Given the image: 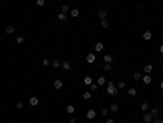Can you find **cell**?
Masks as SVG:
<instances>
[{
  "label": "cell",
  "instance_id": "836d02e7",
  "mask_svg": "<svg viewBox=\"0 0 163 123\" xmlns=\"http://www.w3.org/2000/svg\"><path fill=\"white\" fill-rule=\"evenodd\" d=\"M16 108L21 110V108H23V102H16Z\"/></svg>",
  "mask_w": 163,
  "mask_h": 123
},
{
  "label": "cell",
  "instance_id": "52a82bcc",
  "mask_svg": "<svg viewBox=\"0 0 163 123\" xmlns=\"http://www.w3.org/2000/svg\"><path fill=\"white\" fill-rule=\"evenodd\" d=\"M95 117H96V112H95L93 108H90V110L86 112V118H88V120H95Z\"/></svg>",
  "mask_w": 163,
  "mask_h": 123
},
{
  "label": "cell",
  "instance_id": "4316f807",
  "mask_svg": "<svg viewBox=\"0 0 163 123\" xmlns=\"http://www.w3.org/2000/svg\"><path fill=\"white\" fill-rule=\"evenodd\" d=\"M127 94H129L131 97H136V95H137V90H136V89H129Z\"/></svg>",
  "mask_w": 163,
  "mask_h": 123
},
{
  "label": "cell",
  "instance_id": "ee69618b",
  "mask_svg": "<svg viewBox=\"0 0 163 123\" xmlns=\"http://www.w3.org/2000/svg\"><path fill=\"white\" fill-rule=\"evenodd\" d=\"M162 40H163V36H162Z\"/></svg>",
  "mask_w": 163,
  "mask_h": 123
},
{
  "label": "cell",
  "instance_id": "ffe728a7",
  "mask_svg": "<svg viewBox=\"0 0 163 123\" xmlns=\"http://www.w3.org/2000/svg\"><path fill=\"white\" fill-rule=\"evenodd\" d=\"M70 15L74 16V18H77V16L80 15V10H78V8H74V10H70Z\"/></svg>",
  "mask_w": 163,
  "mask_h": 123
},
{
  "label": "cell",
  "instance_id": "b9f144b4",
  "mask_svg": "<svg viewBox=\"0 0 163 123\" xmlns=\"http://www.w3.org/2000/svg\"><path fill=\"white\" fill-rule=\"evenodd\" d=\"M124 123H131V122H124Z\"/></svg>",
  "mask_w": 163,
  "mask_h": 123
},
{
  "label": "cell",
  "instance_id": "d6986e66",
  "mask_svg": "<svg viewBox=\"0 0 163 123\" xmlns=\"http://www.w3.org/2000/svg\"><path fill=\"white\" fill-rule=\"evenodd\" d=\"M51 66L54 69H57V67H60V61H57V59H54V61H51Z\"/></svg>",
  "mask_w": 163,
  "mask_h": 123
},
{
  "label": "cell",
  "instance_id": "484cf974",
  "mask_svg": "<svg viewBox=\"0 0 163 123\" xmlns=\"http://www.w3.org/2000/svg\"><path fill=\"white\" fill-rule=\"evenodd\" d=\"M147 108H148V102H142V105H140V110H142V112H147Z\"/></svg>",
  "mask_w": 163,
  "mask_h": 123
},
{
  "label": "cell",
  "instance_id": "603a6c76",
  "mask_svg": "<svg viewBox=\"0 0 163 123\" xmlns=\"http://www.w3.org/2000/svg\"><path fill=\"white\" fill-rule=\"evenodd\" d=\"M13 31H15V28H13L12 26V25H8V26L7 28H5V33H7V35H12V33Z\"/></svg>",
  "mask_w": 163,
  "mask_h": 123
},
{
  "label": "cell",
  "instance_id": "74e56055",
  "mask_svg": "<svg viewBox=\"0 0 163 123\" xmlns=\"http://www.w3.org/2000/svg\"><path fill=\"white\" fill-rule=\"evenodd\" d=\"M106 123H116V122H114V118H108V120H106Z\"/></svg>",
  "mask_w": 163,
  "mask_h": 123
},
{
  "label": "cell",
  "instance_id": "83f0119b",
  "mask_svg": "<svg viewBox=\"0 0 163 123\" xmlns=\"http://www.w3.org/2000/svg\"><path fill=\"white\" fill-rule=\"evenodd\" d=\"M158 107H153V108H152V115H153V117H158Z\"/></svg>",
  "mask_w": 163,
  "mask_h": 123
},
{
  "label": "cell",
  "instance_id": "2e32d148",
  "mask_svg": "<svg viewBox=\"0 0 163 123\" xmlns=\"http://www.w3.org/2000/svg\"><path fill=\"white\" fill-rule=\"evenodd\" d=\"M82 97H83V100H90V99H91V92H90V90H85L83 94H82Z\"/></svg>",
  "mask_w": 163,
  "mask_h": 123
},
{
  "label": "cell",
  "instance_id": "f546056e",
  "mask_svg": "<svg viewBox=\"0 0 163 123\" xmlns=\"http://www.w3.org/2000/svg\"><path fill=\"white\" fill-rule=\"evenodd\" d=\"M16 43H18V44H23L25 43V38H23V36H16Z\"/></svg>",
  "mask_w": 163,
  "mask_h": 123
},
{
  "label": "cell",
  "instance_id": "8992f818",
  "mask_svg": "<svg viewBox=\"0 0 163 123\" xmlns=\"http://www.w3.org/2000/svg\"><path fill=\"white\" fill-rule=\"evenodd\" d=\"M98 16H100V20H105L106 16H108V10L106 8H101L100 12H98Z\"/></svg>",
  "mask_w": 163,
  "mask_h": 123
},
{
  "label": "cell",
  "instance_id": "7bdbcfd3",
  "mask_svg": "<svg viewBox=\"0 0 163 123\" xmlns=\"http://www.w3.org/2000/svg\"><path fill=\"white\" fill-rule=\"evenodd\" d=\"M147 123H153V122H147Z\"/></svg>",
  "mask_w": 163,
  "mask_h": 123
},
{
  "label": "cell",
  "instance_id": "30bf717a",
  "mask_svg": "<svg viewBox=\"0 0 163 123\" xmlns=\"http://www.w3.org/2000/svg\"><path fill=\"white\" fill-rule=\"evenodd\" d=\"M152 71H153V66H152V64H145V66H144V72H145V74H152Z\"/></svg>",
  "mask_w": 163,
  "mask_h": 123
},
{
  "label": "cell",
  "instance_id": "d4e9b609",
  "mask_svg": "<svg viewBox=\"0 0 163 123\" xmlns=\"http://www.w3.org/2000/svg\"><path fill=\"white\" fill-rule=\"evenodd\" d=\"M60 12H62V13H67V12H69V5H67V3L60 5Z\"/></svg>",
  "mask_w": 163,
  "mask_h": 123
},
{
  "label": "cell",
  "instance_id": "6da1fadb",
  "mask_svg": "<svg viewBox=\"0 0 163 123\" xmlns=\"http://www.w3.org/2000/svg\"><path fill=\"white\" fill-rule=\"evenodd\" d=\"M106 92H108V95L114 97V95H117V92H119V90H117V87L114 85L113 82H109V84H108V89H106Z\"/></svg>",
  "mask_w": 163,
  "mask_h": 123
},
{
  "label": "cell",
  "instance_id": "44dd1931",
  "mask_svg": "<svg viewBox=\"0 0 163 123\" xmlns=\"http://www.w3.org/2000/svg\"><path fill=\"white\" fill-rule=\"evenodd\" d=\"M83 84H85V85H90V84H93V79H91L90 75H86L85 79H83Z\"/></svg>",
  "mask_w": 163,
  "mask_h": 123
},
{
  "label": "cell",
  "instance_id": "9c48e42d",
  "mask_svg": "<svg viewBox=\"0 0 163 123\" xmlns=\"http://www.w3.org/2000/svg\"><path fill=\"white\" fill-rule=\"evenodd\" d=\"M29 105H31V107H38V105H39L38 97H31V99H29Z\"/></svg>",
  "mask_w": 163,
  "mask_h": 123
},
{
  "label": "cell",
  "instance_id": "ab89813d",
  "mask_svg": "<svg viewBox=\"0 0 163 123\" xmlns=\"http://www.w3.org/2000/svg\"><path fill=\"white\" fill-rule=\"evenodd\" d=\"M160 53H162V54H163V44H162V46H160Z\"/></svg>",
  "mask_w": 163,
  "mask_h": 123
},
{
  "label": "cell",
  "instance_id": "4fadbf2b",
  "mask_svg": "<svg viewBox=\"0 0 163 123\" xmlns=\"http://www.w3.org/2000/svg\"><path fill=\"white\" fill-rule=\"evenodd\" d=\"M62 85H64L62 80H59V79L54 80V89H57V90H59V89H62Z\"/></svg>",
  "mask_w": 163,
  "mask_h": 123
},
{
  "label": "cell",
  "instance_id": "f1b7e54d",
  "mask_svg": "<svg viewBox=\"0 0 163 123\" xmlns=\"http://www.w3.org/2000/svg\"><path fill=\"white\" fill-rule=\"evenodd\" d=\"M132 77H134V80H142V74H139V72H136Z\"/></svg>",
  "mask_w": 163,
  "mask_h": 123
},
{
  "label": "cell",
  "instance_id": "ba28073f",
  "mask_svg": "<svg viewBox=\"0 0 163 123\" xmlns=\"http://www.w3.org/2000/svg\"><path fill=\"white\" fill-rule=\"evenodd\" d=\"M103 49H105V44L101 43V41H98V43L95 44V51H96V53H101Z\"/></svg>",
  "mask_w": 163,
  "mask_h": 123
},
{
  "label": "cell",
  "instance_id": "cb8c5ba5",
  "mask_svg": "<svg viewBox=\"0 0 163 123\" xmlns=\"http://www.w3.org/2000/svg\"><path fill=\"white\" fill-rule=\"evenodd\" d=\"M98 85H105V84H106V79H105V77H103V75H101V77H98Z\"/></svg>",
  "mask_w": 163,
  "mask_h": 123
},
{
  "label": "cell",
  "instance_id": "ac0fdd59",
  "mask_svg": "<svg viewBox=\"0 0 163 123\" xmlns=\"http://www.w3.org/2000/svg\"><path fill=\"white\" fill-rule=\"evenodd\" d=\"M152 120H153V115H152V113H145L144 115V122L147 123V122H152Z\"/></svg>",
  "mask_w": 163,
  "mask_h": 123
},
{
  "label": "cell",
  "instance_id": "1f68e13d",
  "mask_svg": "<svg viewBox=\"0 0 163 123\" xmlns=\"http://www.w3.org/2000/svg\"><path fill=\"white\" fill-rule=\"evenodd\" d=\"M36 3H38V7H44V3H46V0H36Z\"/></svg>",
  "mask_w": 163,
  "mask_h": 123
},
{
  "label": "cell",
  "instance_id": "d590c367",
  "mask_svg": "<svg viewBox=\"0 0 163 123\" xmlns=\"http://www.w3.org/2000/svg\"><path fill=\"white\" fill-rule=\"evenodd\" d=\"M153 123H163L162 118H158V117H155V120H153Z\"/></svg>",
  "mask_w": 163,
  "mask_h": 123
},
{
  "label": "cell",
  "instance_id": "7402d4cb",
  "mask_svg": "<svg viewBox=\"0 0 163 123\" xmlns=\"http://www.w3.org/2000/svg\"><path fill=\"white\" fill-rule=\"evenodd\" d=\"M100 25H101V28H103V30H106V28L109 26V23H108V20H106V18H105V20H101Z\"/></svg>",
  "mask_w": 163,
  "mask_h": 123
},
{
  "label": "cell",
  "instance_id": "9a60e30c",
  "mask_svg": "<svg viewBox=\"0 0 163 123\" xmlns=\"http://www.w3.org/2000/svg\"><path fill=\"white\" fill-rule=\"evenodd\" d=\"M65 110H67V113H69V115H74V113H75V107H74V105H67Z\"/></svg>",
  "mask_w": 163,
  "mask_h": 123
},
{
  "label": "cell",
  "instance_id": "e575fe53",
  "mask_svg": "<svg viewBox=\"0 0 163 123\" xmlns=\"http://www.w3.org/2000/svg\"><path fill=\"white\" fill-rule=\"evenodd\" d=\"M49 64H51L49 59H43V66H49Z\"/></svg>",
  "mask_w": 163,
  "mask_h": 123
},
{
  "label": "cell",
  "instance_id": "3957f363",
  "mask_svg": "<svg viewBox=\"0 0 163 123\" xmlns=\"http://www.w3.org/2000/svg\"><path fill=\"white\" fill-rule=\"evenodd\" d=\"M142 82H144L145 85H150V84H152V75H150V74L142 75Z\"/></svg>",
  "mask_w": 163,
  "mask_h": 123
},
{
  "label": "cell",
  "instance_id": "e0dca14e",
  "mask_svg": "<svg viewBox=\"0 0 163 123\" xmlns=\"http://www.w3.org/2000/svg\"><path fill=\"white\" fill-rule=\"evenodd\" d=\"M57 20H59V21H67V13H62V12H60V13L57 15Z\"/></svg>",
  "mask_w": 163,
  "mask_h": 123
},
{
  "label": "cell",
  "instance_id": "8fae6325",
  "mask_svg": "<svg viewBox=\"0 0 163 123\" xmlns=\"http://www.w3.org/2000/svg\"><path fill=\"white\" fill-rule=\"evenodd\" d=\"M98 87H100L98 84H90V85H88V90L91 92V94H95V92L98 90Z\"/></svg>",
  "mask_w": 163,
  "mask_h": 123
},
{
  "label": "cell",
  "instance_id": "5b68a950",
  "mask_svg": "<svg viewBox=\"0 0 163 123\" xmlns=\"http://www.w3.org/2000/svg\"><path fill=\"white\" fill-rule=\"evenodd\" d=\"M60 66H62L65 71H69L70 67H72V64H70V61L69 59H64V61H60Z\"/></svg>",
  "mask_w": 163,
  "mask_h": 123
},
{
  "label": "cell",
  "instance_id": "7a4b0ae2",
  "mask_svg": "<svg viewBox=\"0 0 163 123\" xmlns=\"http://www.w3.org/2000/svg\"><path fill=\"white\" fill-rule=\"evenodd\" d=\"M86 62H88V64L96 62V56H95V53H90V54H86Z\"/></svg>",
  "mask_w": 163,
  "mask_h": 123
},
{
  "label": "cell",
  "instance_id": "60d3db41",
  "mask_svg": "<svg viewBox=\"0 0 163 123\" xmlns=\"http://www.w3.org/2000/svg\"><path fill=\"white\" fill-rule=\"evenodd\" d=\"M160 89H162V90H163V82H160Z\"/></svg>",
  "mask_w": 163,
  "mask_h": 123
},
{
  "label": "cell",
  "instance_id": "d6a6232c",
  "mask_svg": "<svg viewBox=\"0 0 163 123\" xmlns=\"http://www.w3.org/2000/svg\"><path fill=\"white\" fill-rule=\"evenodd\" d=\"M124 87H126V82H124V80H121V82L117 84V89H124Z\"/></svg>",
  "mask_w": 163,
  "mask_h": 123
},
{
  "label": "cell",
  "instance_id": "4dcf8cb0",
  "mask_svg": "<svg viewBox=\"0 0 163 123\" xmlns=\"http://www.w3.org/2000/svg\"><path fill=\"white\" fill-rule=\"evenodd\" d=\"M103 69H105L106 72H109L111 69H113V66H111V64H105V66H103Z\"/></svg>",
  "mask_w": 163,
  "mask_h": 123
},
{
  "label": "cell",
  "instance_id": "8d00e7d4",
  "mask_svg": "<svg viewBox=\"0 0 163 123\" xmlns=\"http://www.w3.org/2000/svg\"><path fill=\"white\" fill-rule=\"evenodd\" d=\"M101 115H106V117H108V108H103V110H101Z\"/></svg>",
  "mask_w": 163,
  "mask_h": 123
},
{
  "label": "cell",
  "instance_id": "7c38bea8",
  "mask_svg": "<svg viewBox=\"0 0 163 123\" xmlns=\"http://www.w3.org/2000/svg\"><path fill=\"white\" fill-rule=\"evenodd\" d=\"M103 61H105L106 64H111V62H113V56H111V54H105V56H103Z\"/></svg>",
  "mask_w": 163,
  "mask_h": 123
},
{
  "label": "cell",
  "instance_id": "f35d334b",
  "mask_svg": "<svg viewBox=\"0 0 163 123\" xmlns=\"http://www.w3.org/2000/svg\"><path fill=\"white\" fill-rule=\"evenodd\" d=\"M70 123H77V120H75L74 117H70Z\"/></svg>",
  "mask_w": 163,
  "mask_h": 123
},
{
  "label": "cell",
  "instance_id": "277c9868",
  "mask_svg": "<svg viewBox=\"0 0 163 123\" xmlns=\"http://www.w3.org/2000/svg\"><path fill=\"white\" fill-rule=\"evenodd\" d=\"M109 110L113 112V113H117V112H119V103H117V102H113L111 105H109Z\"/></svg>",
  "mask_w": 163,
  "mask_h": 123
},
{
  "label": "cell",
  "instance_id": "5bb4252c",
  "mask_svg": "<svg viewBox=\"0 0 163 123\" xmlns=\"http://www.w3.org/2000/svg\"><path fill=\"white\" fill-rule=\"evenodd\" d=\"M142 38H144L145 41H150V40H152V31H148V30H147V31L142 35Z\"/></svg>",
  "mask_w": 163,
  "mask_h": 123
}]
</instances>
